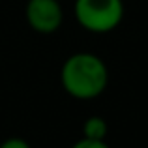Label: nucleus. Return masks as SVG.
I'll use <instances>...</instances> for the list:
<instances>
[{"label":"nucleus","instance_id":"f257e3e1","mask_svg":"<svg viewBox=\"0 0 148 148\" xmlns=\"http://www.w3.org/2000/svg\"><path fill=\"white\" fill-rule=\"evenodd\" d=\"M64 90L75 99H94L101 96L109 83L105 62L94 53H75L66 58L60 71Z\"/></svg>","mask_w":148,"mask_h":148},{"label":"nucleus","instance_id":"f03ea898","mask_svg":"<svg viewBox=\"0 0 148 148\" xmlns=\"http://www.w3.org/2000/svg\"><path fill=\"white\" fill-rule=\"evenodd\" d=\"M75 19L92 34H107L124 19L122 0H75Z\"/></svg>","mask_w":148,"mask_h":148},{"label":"nucleus","instance_id":"7ed1b4c3","mask_svg":"<svg viewBox=\"0 0 148 148\" xmlns=\"http://www.w3.org/2000/svg\"><path fill=\"white\" fill-rule=\"evenodd\" d=\"M28 26L40 34H53L62 26L64 11L60 0H28L25 8Z\"/></svg>","mask_w":148,"mask_h":148},{"label":"nucleus","instance_id":"20e7f679","mask_svg":"<svg viewBox=\"0 0 148 148\" xmlns=\"http://www.w3.org/2000/svg\"><path fill=\"white\" fill-rule=\"evenodd\" d=\"M107 135V122L101 116H90L83 124V137L86 139H105Z\"/></svg>","mask_w":148,"mask_h":148},{"label":"nucleus","instance_id":"39448f33","mask_svg":"<svg viewBox=\"0 0 148 148\" xmlns=\"http://www.w3.org/2000/svg\"><path fill=\"white\" fill-rule=\"evenodd\" d=\"M71 148H111V146L105 143V139H86V137H83Z\"/></svg>","mask_w":148,"mask_h":148},{"label":"nucleus","instance_id":"423d86ee","mask_svg":"<svg viewBox=\"0 0 148 148\" xmlns=\"http://www.w3.org/2000/svg\"><path fill=\"white\" fill-rule=\"evenodd\" d=\"M0 148H32V146L21 137H10L0 145Z\"/></svg>","mask_w":148,"mask_h":148}]
</instances>
